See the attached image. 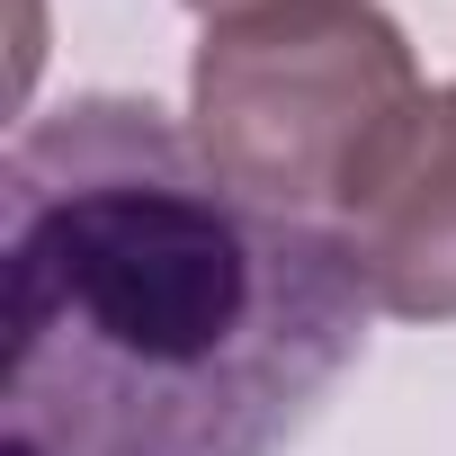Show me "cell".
Instances as JSON below:
<instances>
[{"label":"cell","instance_id":"cell-4","mask_svg":"<svg viewBox=\"0 0 456 456\" xmlns=\"http://www.w3.org/2000/svg\"><path fill=\"white\" fill-rule=\"evenodd\" d=\"M188 10H206V19H233V10H251V0H188Z\"/></svg>","mask_w":456,"mask_h":456},{"label":"cell","instance_id":"cell-2","mask_svg":"<svg viewBox=\"0 0 456 456\" xmlns=\"http://www.w3.org/2000/svg\"><path fill=\"white\" fill-rule=\"evenodd\" d=\"M420 108V54L376 0H251L206 19L188 63L197 152L242 197L305 224H349Z\"/></svg>","mask_w":456,"mask_h":456},{"label":"cell","instance_id":"cell-3","mask_svg":"<svg viewBox=\"0 0 456 456\" xmlns=\"http://www.w3.org/2000/svg\"><path fill=\"white\" fill-rule=\"evenodd\" d=\"M349 251L394 322H456V81L429 90L394 161L349 206Z\"/></svg>","mask_w":456,"mask_h":456},{"label":"cell","instance_id":"cell-1","mask_svg":"<svg viewBox=\"0 0 456 456\" xmlns=\"http://www.w3.org/2000/svg\"><path fill=\"white\" fill-rule=\"evenodd\" d=\"M10 456H278L367 349L340 224L278 215L126 90L19 126Z\"/></svg>","mask_w":456,"mask_h":456}]
</instances>
